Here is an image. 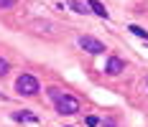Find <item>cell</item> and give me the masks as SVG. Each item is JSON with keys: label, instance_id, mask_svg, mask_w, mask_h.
Segmentation results:
<instances>
[{"label": "cell", "instance_id": "277c9868", "mask_svg": "<svg viewBox=\"0 0 148 127\" xmlns=\"http://www.w3.org/2000/svg\"><path fill=\"white\" fill-rule=\"evenodd\" d=\"M31 31H33V33H41V36H54L56 26H54L51 20H33V23H31Z\"/></svg>", "mask_w": 148, "mask_h": 127}, {"label": "cell", "instance_id": "30bf717a", "mask_svg": "<svg viewBox=\"0 0 148 127\" xmlns=\"http://www.w3.org/2000/svg\"><path fill=\"white\" fill-rule=\"evenodd\" d=\"M8 71H10V64H8L5 58H0V76H5Z\"/></svg>", "mask_w": 148, "mask_h": 127}, {"label": "cell", "instance_id": "3957f363", "mask_svg": "<svg viewBox=\"0 0 148 127\" xmlns=\"http://www.w3.org/2000/svg\"><path fill=\"white\" fill-rule=\"evenodd\" d=\"M79 46H82L87 54H92V56H97V54L105 51V43L97 41V38H92V36H82V38H79Z\"/></svg>", "mask_w": 148, "mask_h": 127}, {"label": "cell", "instance_id": "4fadbf2b", "mask_svg": "<svg viewBox=\"0 0 148 127\" xmlns=\"http://www.w3.org/2000/svg\"><path fill=\"white\" fill-rule=\"evenodd\" d=\"M102 127H115V122H112V120H105V122H102Z\"/></svg>", "mask_w": 148, "mask_h": 127}, {"label": "cell", "instance_id": "7c38bea8", "mask_svg": "<svg viewBox=\"0 0 148 127\" xmlns=\"http://www.w3.org/2000/svg\"><path fill=\"white\" fill-rule=\"evenodd\" d=\"M87 125L89 127H100V120L97 117H87Z\"/></svg>", "mask_w": 148, "mask_h": 127}, {"label": "cell", "instance_id": "52a82bcc", "mask_svg": "<svg viewBox=\"0 0 148 127\" xmlns=\"http://www.w3.org/2000/svg\"><path fill=\"white\" fill-rule=\"evenodd\" d=\"M69 8H72L74 13H79V15L89 13V5H87V3H82V0H69Z\"/></svg>", "mask_w": 148, "mask_h": 127}, {"label": "cell", "instance_id": "9c48e42d", "mask_svg": "<svg viewBox=\"0 0 148 127\" xmlns=\"http://www.w3.org/2000/svg\"><path fill=\"white\" fill-rule=\"evenodd\" d=\"M128 31H130L133 36H138V38L148 41V31H146V28H140V26H128Z\"/></svg>", "mask_w": 148, "mask_h": 127}, {"label": "cell", "instance_id": "8fae6325", "mask_svg": "<svg viewBox=\"0 0 148 127\" xmlns=\"http://www.w3.org/2000/svg\"><path fill=\"white\" fill-rule=\"evenodd\" d=\"M15 5V0H0V8H3V10H5V8H13Z\"/></svg>", "mask_w": 148, "mask_h": 127}, {"label": "cell", "instance_id": "ba28073f", "mask_svg": "<svg viewBox=\"0 0 148 127\" xmlns=\"http://www.w3.org/2000/svg\"><path fill=\"white\" fill-rule=\"evenodd\" d=\"M87 5H89V10H95V13L100 15V18H107V10H105V5L100 3V0H89Z\"/></svg>", "mask_w": 148, "mask_h": 127}, {"label": "cell", "instance_id": "8992f818", "mask_svg": "<svg viewBox=\"0 0 148 127\" xmlns=\"http://www.w3.org/2000/svg\"><path fill=\"white\" fill-rule=\"evenodd\" d=\"M123 66H125V64H123V58H110L105 69H107V74H110V76H115V74H120V71H123Z\"/></svg>", "mask_w": 148, "mask_h": 127}, {"label": "cell", "instance_id": "5b68a950", "mask_svg": "<svg viewBox=\"0 0 148 127\" xmlns=\"http://www.w3.org/2000/svg\"><path fill=\"white\" fill-rule=\"evenodd\" d=\"M13 120H18V122H38V117L33 112H28V109H21V112H13Z\"/></svg>", "mask_w": 148, "mask_h": 127}, {"label": "cell", "instance_id": "6da1fadb", "mask_svg": "<svg viewBox=\"0 0 148 127\" xmlns=\"http://www.w3.org/2000/svg\"><path fill=\"white\" fill-rule=\"evenodd\" d=\"M49 99L54 102V107H56V112L59 114H77L79 112V99L72 97V94H66V92H61V89H49Z\"/></svg>", "mask_w": 148, "mask_h": 127}, {"label": "cell", "instance_id": "7a4b0ae2", "mask_svg": "<svg viewBox=\"0 0 148 127\" xmlns=\"http://www.w3.org/2000/svg\"><path fill=\"white\" fill-rule=\"evenodd\" d=\"M15 92H18L21 97H33V94L38 92V79H36L33 74H21L18 81H15Z\"/></svg>", "mask_w": 148, "mask_h": 127}]
</instances>
